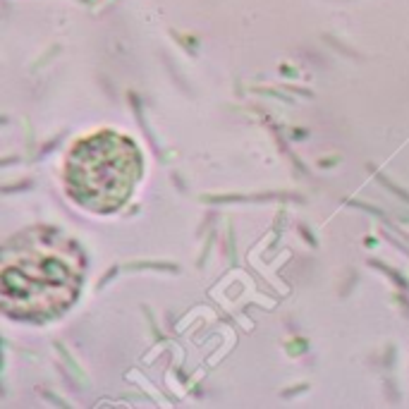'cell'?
<instances>
[{
	"mask_svg": "<svg viewBox=\"0 0 409 409\" xmlns=\"http://www.w3.org/2000/svg\"><path fill=\"white\" fill-rule=\"evenodd\" d=\"M87 259L74 237L50 225L10 237L0 263L3 311L17 321H53L77 302Z\"/></svg>",
	"mask_w": 409,
	"mask_h": 409,
	"instance_id": "1",
	"label": "cell"
},
{
	"mask_svg": "<svg viewBox=\"0 0 409 409\" xmlns=\"http://www.w3.org/2000/svg\"><path fill=\"white\" fill-rule=\"evenodd\" d=\"M144 175V156L134 139L101 129L79 139L65 158L67 197L91 213H115L129 201Z\"/></svg>",
	"mask_w": 409,
	"mask_h": 409,
	"instance_id": "2",
	"label": "cell"
}]
</instances>
